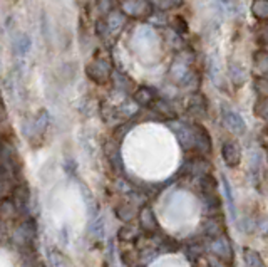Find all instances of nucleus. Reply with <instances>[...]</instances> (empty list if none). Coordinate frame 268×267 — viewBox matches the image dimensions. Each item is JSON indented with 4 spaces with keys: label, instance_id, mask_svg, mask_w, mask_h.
<instances>
[{
    "label": "nucleus",
    "instance_id": "3",
    "mask_svg": "<svg viewBox=\"0 0 268 267\" xmlns=\"http://www.w3.org/2000/svg\"><path fill=\"white\" fill-rule=\"evenodd\" d=\"M252 12L258 19H268V0H255Z\"/></svg>",
    "mask_w": 268,
    "mask_h": 267
},
{
    "label": "nucleus",
    "instance_id": "1",
    "mask_svg": "<svg viewBox=\"0 0 268 267\" xmlns=\"http://www.w3.org/2000/svg\"><path fill=\"white\" fill-rule=\"evenodd\" d=\"M14 47H15V52L18 56H27L30 52V47H32V41H30L29 34H21V35H18L15 39Z\"/></svg>",
    "mask_w": 268,
    "mask_h": 267
},
{
    "label": "nucleus",
    "instance_id": "4",
    "mask_svg": "<svg viewBox=\"0 0 268 267\" xmlns=\"http://www.w3.org/2000/svg\"><path fill=\"white\" fill-rule=\"evenodd\" d=\"M223 155H225V160L228 163H235L238 160V153H237V148L233 145H225L223 146Z\"/></svg>",
    "mask_w": 268,
    "mask_h": 267
},
{
    "label": "nucleus",
    "instance_id": "5",
    "mask_svg": "<svg viewBox=\"0 0 268 267\" xmlns=\"http://www.w3.org/2000/svg\"><path fill=\"white\" fill-rule=\"evenodd\" d=\"M255 110H257V113L260 114L261 118L268 119V98L261 99L257 103V106H255Z\"/></svg>",
    "mask_w": 268,
    "mask_h": 267
},
{
    "label": "nucleus",
    "instance_id": "2",
    "mask_svg": "<svg viewBox=\"0 0 268 267\" xmlns=\"http://www.w3.org/2000/svg\"><path fill=\"white\" fill-rule=\"evenodd\" d=\"M225 119H226L228 126H229V128H232L233 131H237V133L245 131V121L241 119V116H238L237 113L228 111V113L225 114Z\"/></svg>",
    "mask_w": 268,
    "mask_h": 267
}]
</instances>
